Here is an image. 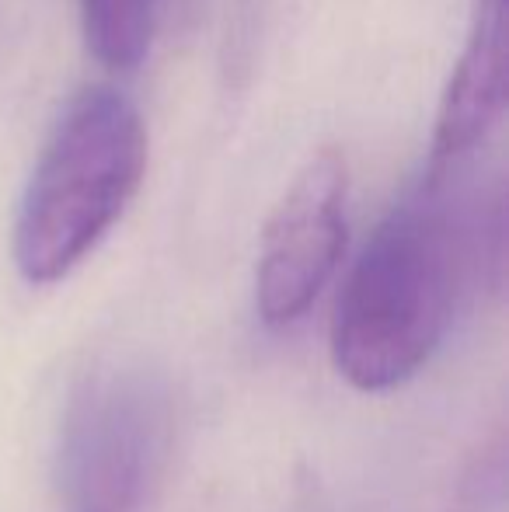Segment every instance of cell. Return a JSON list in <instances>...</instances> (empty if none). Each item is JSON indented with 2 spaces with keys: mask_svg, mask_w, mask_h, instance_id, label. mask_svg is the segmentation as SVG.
<instances>
[{
  "mask_svg": "<svg viewBox=\"0 0 509 512\" xmlns=\"http://www.w3.org/2000/svg\"><path fill=\"white\" fill-rule=\"evenodd\" d=\"M171 446V394L147 366H109L74 391L60 425L63 512H147Z\"/></svg>",
  "mask_w": 509,
  "mask_h": 512,
  "instance_id": "cell-3",
  "label": "cell"
},
{
  "mask_svg": "<svg viewBox=\"0 0 509 512\" xmlns=\"http://www.w3.org/2000/svg\"><path fill=\"white\" fill-rule=\"evenodd\" d=\"M499 241V196L464 161L429 171L360 251L332 317L335 370L356 391L412 380L447 338L464 293Z\"/></svg>",
  "mask_w": 509,
  "mask_h": 512,
  "instance_id": "cell-1",
  "label": "cell"
},
{
  "mask_svg": "<svg viewBox=\"0 0 509 512\" xmlns=\"http://www.w3.org/2000/svg\"><path fill=\"white\" fill-rule=\"evenodd\" d=\"M88 49L109 70H133L154 39L161 0H77Z\"/></svg>",
  "mask_w": 509,
  "mask_h": 512,
  "instance_id": "cell-6",
  "label": "cell"
},
{
  "mask_svg": "<svg viewBox=\"0 0 509 512\" xmlns=\"http://www.w3.org/2000/svg\"><path fill=\"white\" fill-rule=\"evenodd\" d=\"M147 171V129L116 88H91L53 129L14 220V265L35 286L70 276L119 223Z\"/></svg>",
  "mask_w": 509,
  "mask_h": 512,
  "instance_id": "cell-2",
  "label": "cell"
},
{
  "mask_svg": "<svg viewBox=\"0 0 509 512\" xmlns=\"http://www.w3.org/2000/svg\"><path fill=\"white\" fill-rule=\"evenodd\" d=\"M506 105V0H475L468 46L447 84L433 133V164L468 161Z\"/></svg>",
  "mask_w": 509,
  "mask_h": 512,
  "instance_id": "cell-5",
  "label": "cell"
},
{
  "mask_svg": "<svg viewBox=\"0 0 509 512\" xmlns=\"http://www.w3.org/2000/svg\"><path fill=\"white\" fill-rule=\"evenodd\" d=\"M346 251V161L321 150L304 164L262 237L255 272V307L269 328L297 324Z\"/></svg>",
  "mask_w": 509,
  "mask_h": 512,
  "instance_id": "cell-4",
  "label": "cell"
}]
</instances>
